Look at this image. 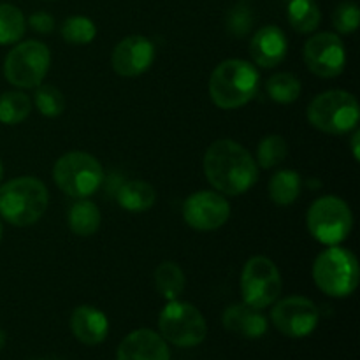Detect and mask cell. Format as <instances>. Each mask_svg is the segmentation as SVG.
Here are the masks:
<instances>
[{
	"mask_svg": "<svg viewBox=\"0 0 360 360\" xmlns=\"http://www.w3.org/2000/svg\"><path fill=\"white\" fill-rule=\"evenodd\" d=\"M204 174L218 192L241 195L259 179V165L245 146L232 139H218L204 155Z\"/></svg>",
	"mask_w": 360,
	"mask_h": 360,
	"instance_id": "cell-1",
	"label": "cell"
},
{
	"mask_svg": "<svg viewBox=\"0 0 360 360\" xmlns=\"http://www.w3.org/2000/svg\"><path fill=\"white\" fill-rule=\"evenodd\" d=\"M48 200V188L34 176L14 178L0 186V214L16 227H28L41 220Z\"/></svg>",
	"mask_w": 360,
	"mask_h": 360,
	"instance_id": "cell-2",
	"label": "cell"
},
{
	"mask_svg": "<svg viewBox=\"0 0 360 360\" xmlns=\"http://www.w3.org/2000/svg\"><path fill=\"white\" fill-rule=\"evenodd\" d=\"M259 70L246 60H225L210 77V95L220 109H238L248 104L259 90Z\"/></svg>",
	"mask_w": 360,
	"mask_h": 360,
	"instance_id": "cell-3",
	"label": "cell"
},
{
	"mask_svg": "<svg viewBox=\"0 0 360 360\" xmlns=\"http://www.w3.org/2000/svg\"><path fill=\"white\" fill-rule=\"evenodd\" d=\"M360 269L357 257L347 248L329 246L313 264L315 285L330 297H347L357 288Z\"/></svg>",
	"mask_w": 360,
	"mask_h": 360,
	"instance_id": "cell-4",
	"label": "cell"
},
{
	"mask_svg": "<svg viewBox=\"0 0 360 360\" xmlns=\"http://www.w3.org/2000/svg\"><path fill=\"white\" fill-rule=\"evenodd\" d=\"M56 186L74 199H86L101 188L104 169L94 155L86 151H69L53 167Z\"/></svg>",
	"mask_w": 360,
	"mask_h": 360,
	"instance_id": "cell-5",
	"label": "cell"
},
{
	"mask_svg": "<svg viewBox=\"0 0 360 360\" xmlns=\"http://www.w3.org/2000/svg\"><path fill=\"white\" fill-rule=\"evenodd\" d=\"M308 120L315 129L322 132L343 136L357 129L359 102L350 91H323L309 102Z\"/></svg>",
	"mask_w": 360,
	"mask_h": 360,
	"instance_id": "cell-6",
	"label": "cell"
},
{
	"mask_svg": "<svg viewBox=\"0 0 360 360\" xmlns=\"http://www.w3.org/2000/svg\"><path fill=\"white\" fill-rule=\"evenodd\" d=\"M308 229L313 238L327 246H336L348 238L354 214L343 199L326 195L316 199L308 210Z\"/></svg>",
	"mask_w": 360,
	"mask_h": 360,
	"instance_id": "cell-7",
	"label": "cell"
},
{
	"mask_svg": "<svg viewBox=\"0 0 360 360\" xmlns=\"http://www.w3.org/2000/svg\"><path fill=\"white\" fill-rule=\"evenodd\" d=\"M160 336L181 348H192L206 340L207 326L202 313L190 302L169 301L158 316Z\"/></svg>",
	"mask_w": 360,
	"mask_h": 360,
	"instance_id": "cell-8",
	"label": "cell"
},
{
	"mask_svg": "<svg viewBox=\"0 0 360 360\" xmlns=\"http://www.w3.org/2000/svg\"><path fill=\"white\" fill-rule=\"evenodd\" d=\"M49 62L51 55L48 46L39 41L20 42L6 56L4 76L18 88L39 86V83L48 74Z\"/></svg>",
	"mask_w": 360,
	"mask_h": 360,
	"instance_id": "cell-9",
	"label": "cell"
},
{
	"mask_svg": "<svg viewBox=\"0 0 360 360\" xmlns=\"http://www.w3.org/2000/svg\"><path fill=\"white\" fill-rule=\"evenodd\" d=\"M241 294L246 304L264 309L276 302L281 294V274L267 257H252L241 273Z\"/></svg>",
	"mask_w": 360,
	"mask_h": 360,
	"instance_id": "cell-10",
	"label": "cell"
},
{
	"mask_svg": "<svg viewBox=\"0 0 360 360\" xmlns=\"http://www.w3.org/2000/svg\"><path fill=\"white\" fill-rule=\"evenodd\" d=\"M302 56L308 69L323 79L340 76L347 63V49L343 41L330 32H320L308 39L302 49Z\"/></svg>",
	"mask_w": 360,
	"mask_h": 360,
	"instance_id": "cell-11",
	"label": "cell"
},
{
	"mask_svg": "<svg viewBox=\"0 0 360 360\" xmlns=\"http://www.w3.org/2000/svg\"><path fill=\"white\" fill-rule=\"evenodd\" d=\"M319 308L315 302L301 295L281 299L271 311L274 327L288 338L309 336L319 326Z\"/></svg>",
	"mask_w": 360,
	"mask_h": 360,
	"instance_id": "cell-12",
	"label": "cell"
},
{
	"mask_svg": "<svg viewBox=\"0 0 360 360\" xmlns=\"http://www.w3.org/2000/svg\"><path fill=\"white\" fill-rule=\"evenodd\" d=\"M231 217L227 199L213 190L192 193L183 204V218L195 231H217Z\"/></svg>",
	"mask_w": 360,
	"mask_h": 360,
	"instance_id": "cell-13",
	"label": "cell"
},
{
	"mask_svg": "<svg viewBox=\"0 0 360 360\" xmlns=\"http://www.w3.org/2000/svg\"><path fill=\"white\" fill-rule=\"evenodd\" d=\"M155 60V46L144 35H129L112 49L111 63L116 74L136 77L146 72Z\"/></svg>",
	"mask_w": 360,
	"mask_h": 360,
	"instance_id": "cell-14",
	"label": "cell"
},
{
	"mask_svg": "<svg viewBox=\"0 0 360 360\" xmlns=\"http://www.w3.org/2000/svg\"><path fill=\"white\" fill-rule=\"evenodd\" d=\"M288 51V41L283 30L274 25L259 28L250 41V55L253 62L262 69H273L280 65Z\"/></svg>",
	"mask_w": 360,
	"mask_h": 360,
	"instance_id": "cell-15",
	"label": "cell"
},
{
	"mask_svg": "<svg viewBox=\"0 0 360 360\" xmlns=\"http://www.w3.org/2000/svg\"><path fill=\"white\" fill-rule=\"evenodd\" d=\"M167 343L150 329H137L120 343L116 360H169Z\"/></svg>",
	"mask_w": 360,
	"mask_h": 360,
	"instance_id": "cell-16",
	"label": "cell"
},
{
	"mask_svg": "<svg viewBox=\"0 0 360 360\" xmlns=\"http://www.w3.org/2000/svg\"><path fill=\"white\" fill-rule=\"evenodd\" d=\"M224 327L236 336L257 340L267 333V319L260 309L246 304H232L224 313Z\"/></svg>",
	"mask_w": 360,
	"mask_h": 360,
	"instance_id": "cell-17",
	"label": "cell"
},
{
	"mask_svg": "<svg viewBox=\"0 0 360 360\" xmlns=\"http://www.w3.org/2000/svg\"><path fill=\"white\" fill-rule=\"evenodd\" d=\"M70 329L83 345H98L108 338V316L94 306H77L70 316Z\"/></svg>",
	"mask_w": 360,
	"mask_h": 360,
	"instance_id": "cell-18",
	"label": "cell"
},
{
	"mask_svg": "<svg viewBox=\"0 0 360 360\" xmlns=\"http://www.w3.org/2000/svg\"><path fill=\"white\" fill-rule=\"evenodd\" d=\"M118 204L130 213H143L153 207L157 200V192L153 186L141 179L125 181L118 190Z\"/></svg>",
	"mask_w": 360,
	"mask_h": 360,
	"instance_id": "cell-19",
	"label": "cell"
},
{
	"mask_svg": "<svg viewBox=\"0 0 360 360\" xmlns=\"http://www.w3.org/2000/svg\"><path fill=\"white\" fill-rule=\"evenodd\" d=\"M67 220L74 234L88 238V236H94L101 227V211L91 200L77 199L70 206Z\"/></svg>",
	"mask_w": 360,
	"mask_h": 360,
	"instance_id": "cell-20",
	"label": "cell"
},
{
	"mask_svg": "<svg viewBox=\"0 0 360 360\" xmlns=\"http://www.w3.org/2000/svg\"><path fill=\"white\" fill-rule=\"evenodd\" d=\"M288 23L299 34H311L319 28L322 13L316 0H290L287 7Z\"/></svg>",
	"mask_w": 360,
	"mask_h": 360,
	"instance_id": "cell-21",
	"label": "cell"
},
{
	"mask_svg": "<svg viewBox=\"0 0 360 360\" xmlns=\"http://www.w3.org/2000/svg\"><path fill=\"white\" fill-rule=\"evenodd\" d=\"M301 176L290 169L278 171L269 181V197L278 206H290L301 193Z\"/></svg>",
	"mask_w": 360,
	"mask_h": 360,
	"instance_id": "cell-22",
	"label": "cell"
},
{
	"mask_svg": "<svg viewBox=\"0 0 360 360\" xmlns=\"http://www.w3.org/2000/svg\"><path fill=\"white\" fill-rule=\"evenodd\" d=\"M155 287L167 301H176L185 290V274L174 262H162L155 271Z\"/></svg>",
	"mask_w": 360,
	"mask_h": 360,
	"instance_id": "cell-23",
	"label": "cell"
},
{
	"mask_svg": "<svg viewBox=\"0 0 360 360\" xmlns=\"http://www.w3.org/2000/svg\"><path fill=\"white\" fill-rule=\"evenodd\" d=\"M301 81L292 72H278L266 83V91L271 101L278 104H292L301 95Z\"/></svg>",
	"mask_w": 360,
	"mask_h": 360,
	"instance_id": "cell-24",
	"label": "cell"
},
{
	"mask_svg": "<svg viewBox=\"0 0 360 360\" xmlns=\"http://www.w3.org/2000/svg\"><path fill=\"white\" fill-rule=\"evenodd\" d=\"M32 111V102L28 95L21 91H6L0 95V123L18 125L28 118Z\"/></svg>",
	"mask_w": 360,
	"mask_h": 360,
	"instance_id": "cell-25",
	"label": "cell"
},
{
	"mask_svg": "<svg viewBox=\"0 0 360 360\" xmlns=\"http://www.w3.org/2000/svg\"><path fill=\"white\" fill-rule=\"evenodd\" d=\"M27 20L16 6L0 4V44H14L23 37Z\"/></svg>",
	"mask_w": 360,
	"mask_h": 360,
	"instance_id": "cell-26",
	"label": "cell"
},
{
	"mask_svg": "<svg viewBox=\"0 0 360 360\" xmlns=\"http://www.w3.org/2000/svg\"><path fill=\"white\" fill-rule=\"evenodd\" d=\"M287 141L281 136H266L257 146V165L262 169H271L280 165L287 158Z\"/></svg>",
	"mask_w": 360,
	"mask_h": 360,
	"instance_id": "cell-27",
	"label": "cell"
},
{
	"mask_svg": "<svg viewBox=\"0 0 360 360\" xmlns=\"http://www.w3.org/2000/svg\"><path fill=\"white\" fill-rule=\"evenodd\" d=\"M62 37L69 44H90L97 35V27L86 16H70L62 23Z\"/></svg>",
	"mask_w": 360,
	"mask_h": 360,
	"instance_id": "cell-28",
	"label": "cell"
},
{
	"mask_svg": "<svg viewBox=\"0 0 360 360\" xmlns=\"http://www.w3.org/2000/svg\"><path fill=\"white\" fill-rule=\"evenodd\" d=\"M34 102L37 105L39 111L48 118H56L63 112L65 109V98L63 94L53 84H42L35 90Z\"/></svg>",
	"mask_w": 360,
	"mask_h": 360,
	"instance_id": "cell-29",
	"label": "cell"
},
{
	"mask_svg": "<svg viewBox=\"0 0 360 360\" xmlns=\"http://www.w3.org/2000/svg\"><path fill=\"white\" fill-rule=\"evenodd\" d=\"M253 23H255V14L245 4L232 7L227 14V21H225L229 34L238 39L246 37L253 28Z\"/></svg>",
	"mask_w": 360,
	"mask_h": 360,
	"instance_id": "cell-30",
	"label": "cell"
},
{
	"mask_svg": "<svg viewBox=\"0 0 360 360\" xmlns=\"http://www.w3.org/2000/svg\"><path fill=\"white\" fill-rule=\"evenodd\" d=\"M360 11L355 2H341L333 14L334 28L341 34H352L359 28Z\"/></svg>",
	"mask_w": 360,
	"mask_h": 360,
	"instance_id": "cell-31",
	"label": "cell"
},
{
	"mask_svg": "<svg viewBox=\"0 0 360 360\" xmlns=\"http://www.w3.org/2000/svg\"><path fill=\"white\" fill-rule=\"evenodd\" d=\"M28 25L34 32L39 34H49L55 28V18L48 13H34L28 18Z\"/></svg>",
	"mask_w": 360,
	"mask_h": 360,
	"instance_id": "cell-32",
	"label": "cell"
},
{
	"mask_svg": "<svg viewBox=\"0 0 360 360\" xmlns=\"http://www.w3.org/2000/svg\"><path fill=\"white\" fill-rule=\"evenodd\" d=\"M359 139H360V132L355 129V134L352 136V153H354L355 160H360V153H359Z\"/></svg>",
	"mask_w": 360,
	"mask_h": 360,
	"instance_id": "cell-33",
	"label": "cell"
},
{
	"mask_svg": "<svg viewBox=\"0 0 360 360\" xmlns=\"http://www.w3.org/2000/svg\"><path fill=\"white\" fill-rule=\"evenodd\" d=\"M4 345H6V333H4V330H0V350L4 348Z\"/></svg>",
	"mask_w": 360,
	"mask_h": 360,
	"instance_id": "cell-34",
	"label": "cell"
},
{
	"mask_svg": "<svg viewBox=\"0 0 360 360\" xmlns=\"http://www.w3.org/2000/svg\"><path fill=\"white\" fill-rule=\"evenodd\" d=\"M2 176H4V165L2 162H0V179H2Z\"/></svg>",
	"mask_w": 360,
	"mask_h": 360,
	"instance_id": "cell-35",
	"label": "cell"
},
{
	"mask_svg": "<svg viewBox=\"0 0 360 360\" xmlns=\"http://www.w3.org/2000/svg\"><path fill=\"white\" fill-rule=\"evenodd\" d=\"M0 238H2V224H0Z\"/></svg>",
	"mask_w": 360,
	"mask_h": 360,
	"instance_id": "cell-36",
	"label": "cell"
}]
</instances>
